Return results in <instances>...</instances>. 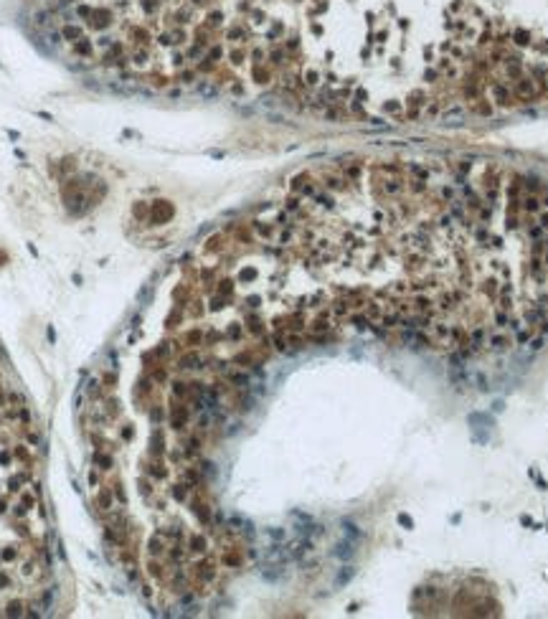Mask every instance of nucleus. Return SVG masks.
Masks as SVG:
<instances>
[{
    "instance_id": "1",
    "label": "nucleus",
    "mask_w": 548,
    "mask_h": 619,
    "mask_svg": "<svg viewBox=\"0 0 548 619\" xmlns=\"http://www.w3.org/2000/svg\"><path fill=\"white\" fill-rule=\"evenodd\" d=\"M196 94L203 97V99H213V97H218V86H216L213 81H198Z\"/></svg>"
},
{
    "instance_id": "3",
    "label": "nucleus",
    "mask_w": 548,
    "mask_h": 619,
    "mask_svg": "<svg viewBox=\"0 0 548 619\" xmlns=\"http://www.w3.org/2000/svg\"><path fill=\"white\" fill-rule=\"evenodd\" d=\"M350 576H353V568H345V571H342L340 576H338V584H345V581H348Z\"/></svg>"
},
{
    "instance_id": "2",
    "label": "nucleus",
    "mask_w": 548,
    "mask_h": 619,
    "mask_svg": "<svg viewBox=\"0 0 548 619\" xmlns=\"http://www.w3.org/2000/svg\"><path fill=\"white\" fill-rule=\"evenodd\" d=\"M338 556H340V558H348V556H353V548H350V543H342V546H338Z\"/></svg>"
}]
</instances>
